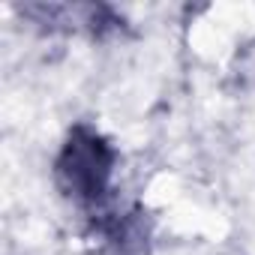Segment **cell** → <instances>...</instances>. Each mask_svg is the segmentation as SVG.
<instances>
[{"mask_svg":"<svg viewBox=\"0 0 255 255\" xmlns=\"http://www.w3.org/2000/svg\"><path fill=\"white\" fill-rule=\"evenodd\" d=\"M111 165H114V150L102 141V135L87 129V126H75L54 165L57 186L72 201L81 204L99 201L111 180Z\"/></svg>","mask_w":255,"mask_h":255,"instance_id":"cell-1","label":"cell"}]
</instances>
